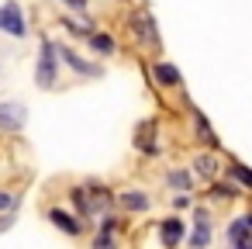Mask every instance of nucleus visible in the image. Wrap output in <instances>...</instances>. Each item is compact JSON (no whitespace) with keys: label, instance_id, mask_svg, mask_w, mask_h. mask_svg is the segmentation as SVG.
I'll use <instances>...</instances> for the list:
<instances>
[{"label":"nucleus","instance_id":"nucleus-1","mask_svg":"<svg viewBox=\"0 0 252 249\" xmlns=\"http://www.w3.org/2000/svg\"><path fill=\"white\" fill-rule=\"evenodd\" d=\"M0 28H4L7 35H14V38H25V18H21V7L14 4V0H7L4 7H0Z\"/></svg>","mask_w":252,"mask_h":249},{"label":"nucleus","instance_id":"nucleus-2","mask_svg":"<svg viewBox=\"0 0 252 249\" xmlns=\"http://www.w3.org/2000/svg\"><path fill=\"white\" fill-rule=\"evenodd\" d=\"M38 87H52L56 83V45L52 42H42V59H38Z\"/></svg>","mask_w":252,"mask_h":249},{"label":"nucleus","instance_id":"nucleus-3","mask_svg":"<svg viewBox=\"0 0 252 249\" xmlns=\"http://www.w3.org/2000/svg\"><path fill=\"white\" fill-rule=\"evenodd\" d=\"M25 121H28L25 104H14V101L0 104V128H4V132H18V128H25Z\"/></svg>","mask_w":252,"mask_h":249},{"label":"nucleus","instance_id":"nucleus-4","mask_svg":"<svg viewBox=\"0 0 252 249\" xmlns=\"http://www.w3.org/2000/svg\"><path fill=\"white\" fill-rule=\"evenodd\" d=\"M56 52H59V56H63V59H66L73 70H76V73H83V76H100V66H94V63H83L76 52H69V49H56Z\"/></svg>","mask_w":252,"mask_h":249},{"label":"nucleus","instance_id":"nucleus-5","mask_svg":"<svg viewBox=\"0 0 252 249\" xmlns=\"http://www.w3.org/2000/svg\"><path fill=\"white\" fill-rule=\"evenodd\" d=\"M159 235H162L166 246H176V242L183 239V221H180V218H166V221L159 225Z\"/></svg>","mask_w":252,"mask_h":249},{"label":"nucleus","instance_id":"nucleus-6","mask_svg":"<svg viewBox=\"0 0 252 249\" xmlns=\"http://www.w3.org/2000/svg\"><path fill=\"white\" fill-rule=\"evenodd\" d=\"M156 80H159V83H166V87H180V83H183L180 70H176V66H169V63H156Z\"/></svg>","mask_w":252,"mask_h":249},{"label":"nucleus","instance_id":"nucleus-7","mask_svg":"<svg viewBox=\"0 0 252 249\" xmlns=\"http://www.w3.org/2000/svg\"><path fill=\"white\" fill-rule=\"evenodd\" d=\"M49 218H52V221H56V228H63L66 235H80V228H83L76 218H69V214H66V211H59V208H56Z\"/></svg>","mask_w":252,"mask_h":249},{"label":"nucleus","instance_id":"nucleus-8","mask_svg":"<svg viewBox=\"0 0 252 249\" xmlns=\"http://www.w3.org/2000/svg\"><path fill=\"white\" fill-rule=\"evenodd\" d=\"M193 170H197L200 180H214V173H218V159H214V156H197V159H193Z\"/></svg>","mask_w":252,"mask_h":249},{"label":"nucleus","instance_id":"nucleus-9","mask_svg":"<svg viewBox=\"0 0 252 249\" xmlns=\"http://www.w3.org/2000/svg\"><path fill=\"white\" fill-rule=\"evenodd\" d=\"M121 204H125L128 211H145V208H149V197H145L142 190H125V194H121Z\"/></svg>","mask_w":252,"mask_h":249},{"label":"nucleus","instance_id":"nucleus-10","mask_svg":"<svg viewBox=\"0 0 252 249\" xmlns=\"http://www.w3.org/2000/svg\"><path fill=\"white\" fill-rule=\"evenodd\" d=\"M249 228H252V214H245V218H238L231 228H228V242H245V235H249Z\"/></svg>","mask_w":252,"mask_h":249},{"label":"nucleus","instance_id":"nucleus-11","mask_svg":"<svg viewBox=\"0 0 252 249\" xmlns=\"http://www.w3.org/2000/svg\"><path fill=\"white\" fill-rule=\"evenodd\" d=\"M207 242H211V225H207V214L200 211V214H197V232H193L190 246H207Z\"/></svg>","mask_w":252,"mask_h":249},{"label":"nucleus","instance_id":"nucleus-12","mask_svg":"<svg viewBox=\"0 0 252 249\" xmlns=\"http://www.w3.org/2000/svg\"><path fill=\"white\" fill-rule=\"evenodd\" d=\"M135 32H138V38L156 42V25H152V18H149V14H138V18H135Z\"/></svg>","mask_w":252,"mask_h":249},{"label":"nucleus","instance_id":"nucleus-13","mask_svg":"<svg viewBox=\"0 0 252 249\" xmlns=\"http://www.w3.org/2000/svg\"><path fill=\"white\" fill-rule=\"evenodd\" d=\"M90 45H94L97 52H104V56H111V52H114V42H111L107 35H90Z\"/></svg>","mask_w":252,"mask_h":249},{"label":"nucleus","instance_id":"nucleus-14","mask_svg":"<svg viewBox=\"0 0 252 249\" xmlns=\"http://www.w3.org/2000/svg\"><path fill=\"white\" fill-rule=\"evenodd\" d=\"M231 173H235V177H238L242 183H249V187H252V173H249L245 166H238V163H231Z\"/></svg>","mask_w":252,"mask_h":249},{"label":"nucleus","instance_id":"nucleus-15","mask_svg":"<svg viewBox=\"0 0 252 249\" xmlns=\"http://www.w3.org/2000/svg\"><path fill=\"white\" fill-rule=\"evenodd\" d=\"M169 183H173V187H187L190 180H187V173H169Z\"/></svg>","mask_w":252,"mask_h":249},{"label":"nucleus","instance_id":"nucleus-16","mask_svg":"<svg viewBox=\"0 0 252 249\" xmlns=\"http://www.w3.org/2000/svg\"><path fill=\"white\" fill-rule=\"evenodd\" d=\"M11 204H14V197H11V194H0V211L11 208Z\"/></svg>","mask_w":252,"mask_h":249},{"label":"nucleus","instance_id":"nucleus-17","mask_svg":"<svg viewBox=\"0 0 252 249\" xmlns=\"http://www.w3.org/2000/svg\"><path fill=\"white\" fill-rule=\"evenodd\" d=\"M63 4H69V7H83L87 0H63Z\"/></svg>","mask_w":252,"mask_h":249}]
</instances>
